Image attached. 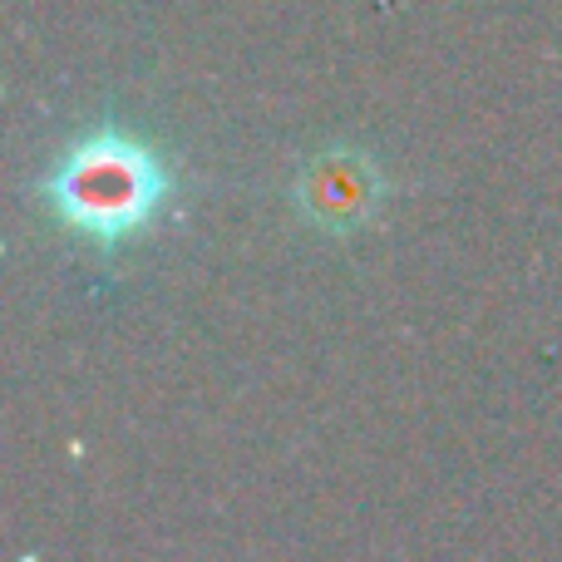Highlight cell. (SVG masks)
Here are the masks:
<instances>
[{
  "label": "cell",
  "instance_id": "cell-1",
  "mask_svg": "<svg viewBox=\"0 0 562 562\" xmlns=\"http://www.w3.org/2000/svg\"><path fill=\"white\" fill-rule=\"evenodd\" d=\"M164 198V173L128 138H94L55 178V207L94 237H124Z\"/></svg>",
  "mask_w": 562,
  "mask_h": 562
},
{
  "label": "cell",
  "instance_id": "cell-2",
  "mask_svg": "<svg viewBox=\"0 0 562 562\" xmlns=\"http://www.w3.org/2000/svg\"><path fill=\"white\" fill-rule=\"evenodd\" d=\"M370 178L366 164H321L311 168V207L316 217H340V223H356L370 207Z\"/></svg>",
  "mask_w": 562,
  "mask_h": 562
}]
</instances>
